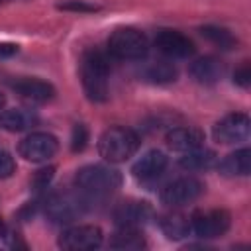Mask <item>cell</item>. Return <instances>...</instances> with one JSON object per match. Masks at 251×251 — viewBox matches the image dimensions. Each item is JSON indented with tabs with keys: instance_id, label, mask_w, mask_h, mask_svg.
Here are the masks:
<instances>
[{
	"instance_id": "7",
	"label": "cell",
	"mask_w": 251,
	"mask_h": 251,
	"mask_svg": "<svg viewBox=\"0 0 251 251\" xmlns=\"http://www.w3.org/2000/svg\"><path fill=\"white\" fill-rule=\"evenodd\" d=\"M59 141L49 131H33L25 135L18 145L20 157H24L29 163H47L51 157H55Z\"/></svg>"
},
{
	"instance_id": "2",
	"label": "cell",
	"mask_w": 251,
	"mask_h": 251,
	"mask_svg": "<svg viewBox=\"0 0 251 251\" xmlns=\"http://www.w3.org/2000/svg\"><path fill=\"white\" fill-rule=\"evenodd\" d=\"M139 135L124 126L108 127L98 137V153L108 163H124L139 149Z\"/></svg>"
},
{
	"instance_id": "16",
	"label": "cell",
	"mask_w": 251,
	"mask_h": 251,
	"mask_svg": "<svg viewBox=\"0 0 251 251\" xmlns=\"http://www.w3.org/2000/svg\"><path fill=\"white\" fill-rule=\"evenodd\" d=\"M167 145L173 149V151H178V153H186V151H192L196 147H202L204 143V133L196 127H190V126H180V127H173L169 133H167Z\"/></svg>"
},
{
	"instance_id": "3",
	"label": "cell",
	"mask_w": 251,
	"mask_h": 251,
	"mask_svg": "<svg viewBox=\"0 0 251 251\" xmlns=\"http://www.w3.org/2000/svg\"><path fill=\"white\" fill-rule=\"evenodd\" d=\"M75 184L88 196H106L120 188L122 175L108 165H86L76 171Z\"/></svg>"
},
{
	"instance_id": "27",
	"label": "cell",
	"mask_w": 251,
	"mask_h": 251,
	"mask_svg": "<svg viewBox=\"0 0 251 251\" xmlns=\"http://www.w3.org/2000/svg\"><path fill=\"white\" fill-rule=\"evenodd\" d=\"M233 82L247 88L251 84V69H249V63H243L235 73H233Z\"/></svg>"
},
{
	"instance_id": "8",
	"label": "cell",
	"mask_w": 251,
	"mask_h": 251,
	"mask_svg": "<svg viewBox=\"0 0 251 251\" xmlns=\"http://www.w3.org/2000/svg\"><path fill=\"white\" fill-rule=\"evenodd\" d=\"M249 131H251V120L243 112L227 114L222 120H218L212 127L214 139L224 145H231V143H239V141L247 139Z\"/></svg>"
},
{
	"instance_id": "10",
	"label": "cell",
	"mask_w": 251,
	"mask_h": 251,
	"mask_svg": "<svg viewBox=\"0 0 251 251\" xmlns=\"http://www.w3.org/2000/svg\"><path fill=\"white\" fill-rule=\"evenodd\" d=\"M43 210L53 224H71L82 214L84 204L80 198L73 194H51L45 200Z\"/></svg>"
},
{
	"instance_id": "12",
	"label": "cell",
	"mask_w": 251,
	"mask_h": 251,
	"mask_svg": "<svg viewBox=\"0 0 251 251\" xmlns=\"http://www.w3.org/2000/svg\"><path fill=\"white\" fill-rule=\"evenodd\" d=\"M167 165H169V159H167V155H165L163 151H159V149H149V151H145V153L133 163L131 175H133L137 180H141V182H151V180H157V178L165 173Z\"/></svg>"
},
{
	"instance_id": "13",
	"label": "cell",
	"mask_w": 251,
	"mask_h": 251,
	"mask_svg": "<svg viewBox=\"0 0 251 251\" xmlns=\"http://www.w3.org/2000/svg\"><path fill=\"white\" fill-rule=\"evenodd\" d=\"M12 88L16 90V94H20L22 98L33 104H45L55 96V86L51 82L41 80V78H31V76L14 80Z\"/></svg>"
},
{
	"instance_id": "20",
	"label": "cell",
	"mask_w": 251,
	"mask_h": 251,
	"mask_svg": "<svg viewBox=\"0 0 251 251\" xmlns=\"http://www.w3.org/2000/svg\"><path fill=\"white\" fill-rule=\"evenodd\" d=\"M147 245L143 233L139 227H118V231L110 237V247L112 249H122V251H137Z\"/></svg>"
},
{
	"instance_id": "6",
	"label": "cell",
	"mask_w": 251,
	"mask_h": 251,
	"mask_svg": "<svg viewBox=\"0 0 251 251\" xmlns=\"http://www.w3.org/2000/svg\"><path fill=\"white\" fill-rule=\"evenodd\" d=\"M202 192H204L202 180H198L196 176H178L161 188L159 198L163 204L178 208V206L194 202L196 198H200Z\"/></svg>"
},
{
	"instance_id": "18",
	"label": "cell",
	"mask_w": 251,
	"mask_h": 251,
	"mask_svg": "<svg viewBox=\"0 0 251 251\" xmlns=\"http://www.w3.org/2000/svg\"><path fill=\"white\" fill-rule=\"evenodd\" d=\"M218 171L224 176H247L251 171V151L247 147L237 149L229 155H226L220 163H218Z\"/></svg>"
},
{
	"instance_id": "23",
	"label": "cell",
	"mask_w": 251,
	"mask_h": 251,
	"mask_svg": "<svg viewBox=\"0 0 251 251\" xmlns=\"http://www.w3.org/2000/svg\"><path fill=\"white\" fill-rule=\"evenodd\" d=\"M200 35L204 39H208L210 43H214L218 49L222 51H229L237 45V39L233 37V33L226 27H220V25H202L200 27Z\"/></svg>"
},
{
	"instance_id": "28",
	"label": "cell",
	"mask_w": 251,
	"mask_h": 251,
	"mask_svg": "<svg viewBox=\"0 0 251 251\" xmlns=\"http://www.w3.org/2000/svg\"><path fill=\"white\" fill-rule=\"evenodd\" d=\"M53 178V169L49 167V169H41V171H37L35 173V178H33V186L39 190V188H45L47 184H49V180Z\"/></svg>"
},
{
	"instance_id": "29",
	"label": "cell",
	"mask_w": 251,
	"mask_h": 251,
	"mask_svg": "<svg viewBox=\"0 0 251 251\" xmlns=\"http://www.w3.org/2000/svg\"><path fill=\"white\" fill-rule=\"evenodd\" d=\"M4 104H6V98H4V94L0 92V112L4 110Z\"/></svg>"
},
{
	"instance_id": "15",
	"label": "cell",
	"mask_w": 251,
	"mask_h": 251,
	"mask_svg": "<svg viewBox=\"0 0 251 251\" xmlns=\"http://www.w3.org/2000/svg\"><path fill=\"white\" fill-rule=\"evenodd\" d=\"M188 75L192 76L194 82L210 86V84H216L224 76V65L216 57H200L190 63Z\"/></svg>"
},
{
	"instance_id": "21",
	"label": "cell",
	"mask_w": 251,
	"mask_h": 251,
	"mask_svg": "<svg viewBox=\"0 0 251 251\" xmlns=\"http://www.w3.org/2000/svg\"><path fill=\"white\" fill-rule=\"evenodd\" d=\"M159 227L161 231L169 237V239H184L188 237V233L192 231L190 227V220L182 214H167L159 220Z\"/></svg>"
},
{
	"instance_id": "24",
	"label": "cell",
	"mask_w": 251,
	"mask_h": 251,
	"mask_svg": "<svg viewBox=\"0 0 251 251\" xmlns=\"http://www.w3.org/2000/svg\"><path fill=\"white\" fill-rule=\"evenodd\" d=\"M57 10L63 12H75V14H94L100 10V6L90 4L86 0H63L57 4Z\"/></svg>"
},
{
	"instance_id": "1",
	"label": "cell",
	"mask_w": 251,
	"mask_h": 251,
	"mask_svg": "<svg viewBox=\"0 0 251 251\" xmlns=\"http://www.w3.org/2000/svg\"><path fill=\"white\" fill-rule=\"evenodd\" d=\"M110 63L104 53L100 51H86L80 59V82L86 98L90 102H106L110 96Z\"/></svg>"
},
{
	"instance_id": "26",
	"label": "cell",
	"mask_w": 251,
	"mask_h": 251,
	"mask_svg": "<svg viewBox=\"0 0 251 251\" xmlns=\"http://www.w3.org/2000/svg\"><path fill=\"white\" fill-rule=\"evenodd\" d=\"M14 171H16L14 157H12L8 151L0 149V180H2V178L12 176V175H14Z\"/></svg>"
},
{
	"instance_id": "19",
	"label": "cell",
	"mask_w": 251,
	"mask_h": 251,
	"mask_svg": "<svg viewBox=\"0 0 251 251\" xmlns=\"http://www.w3.org/2000/svg\"><path fill=\"white\" fill-rule=\"evenodd\" d=\"M141 78L151 84H171L178 78V69L169 61H155L141 71Z\"/></svg>"
},
{
	"instance_id": "9",
	"label": "cell",
	"mask_w": 251,
	"mask_h": 251,
	"mask_svg": "<svg viewBox=\"0 0 251 251\" xmlns=\"http://www.w3.org/2000/svg\"><path fill=\"white\" fill-rule=\"evenodd\" d=\"M231 226V216L226 210H208V212H198L190 218V227L192 233L198 235L200 239H216L222 237Z\"/></svg>"
},
{
	"instance_id": "14",
	"label": "cell",
	"mask_w": 251,
	"mask_h": 251,
	"mask_svg": "<svg viewBox=\"0 0 251 251\" xmlns=\"http://www.w3.org/2000/svg\"><path fill=\"white\" fill-rule=\"evenodd\" d=\"M151 218L147 202H124L114 210V224L118 227H141Z\"/></svg>"
},
{
	"instance_id": "11",
	"label": "cell",
	"mask_w": 251,
	"mask_h": 251,
	"mask_svg": "<svg viewBox=\"0 0 251 251\" xmlns=\"http://www.w3.org/2000/svg\"><path fill=\"white\" fill-rule=\"evenodd\" d=\"M155 47L163 55H167L171 59H188L196 51L192 39H188L184 33H180L176 29H161V31H157Z\"/></svg>"
},
{
	"instance_id": "17",
	"label": "cell",
	"mask_w": 251,
	"mask_h": 251,
	"mask_svg": "<svg viewBox=\"0 0 251 251\" xmlns=\"http://www.w3.org/2000/svg\"><path fill=\"white\" fill-rule=\"evenodd\" d=\"M37 114L27 108H10L0 112V127H4L6 131H25L37 126Z\"/></svg>"
},
{
	"instance_id": "4",
	"label": "cell",
	"mask_w": 251,
	"mask_h": 251,
	"mask_svg": "<svg viewBox=\"0 0 251 251\" xmlns=\"http://www.w3.org/2000/svg\"><path fill=\"white\" fill-rule=\"evenodd\" d=\"M149 51V41L135 27H118L108 37V53L120 61H141Z\"/></svg>"
},
{
	"instance_id": "25",
	"label": "cell",
	"mask_w": 251,
	"mask_h": 251,
	"mask_svg": "<svg viewBox=\"0 0 251 251\" xmlns=\"http://www.w3.org/2000/svg\"><path fill=\"white\" fill-rule=\"evenodd\" d=\"M88 143V129L84 124H75L73 133H71V149L75 153H80Z\"/></svg>"
},
{
	"instance_id": "22",
	"label": "cell",
	"mask_w": 251,
	"mask_h": 251,
	"mask_svg": "<svg viewBox=\"0 0 251 251\" xmlns=\"http://www.w3.org/2000/svg\"><path fill=\"white\" fill-rule=\"evenodd\" d=\"M214 163H216V153L210 149H202V147H196L192 151L182 153V157L178 161V165L186 171H206Z\"/></svg>"
},
{
	"instance_id": "5",
	"label": "cell",
	"mask_w": 251,
	"mask_h": 251,
	"mask_svg": "<svg viewBox=\"0 0 251 251\" xmlns=\"http://www.w3.org/2000/svg\"><path fill=\"white\" fill-rule=\"evenodd\" d=\"M102 229L92 224H76L69 226L59 235V247L67 251H90L102 245Z\"/></svg>"
},
{
	"instance_id": "30",
	"label": "cell",
	"mask_w": 251,
	"mask_h": 251,
	"mask_svg": "<svg viewBox=\"0 0 251 251\" xmlns=\"http://www.w3.org/2000/svg\"><path fill=\"white\" fill-rule=\"evenodd\" d=\"M2 2H6V0H0V4H2Z\"/></svg>"
}]
</instances>
